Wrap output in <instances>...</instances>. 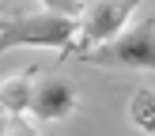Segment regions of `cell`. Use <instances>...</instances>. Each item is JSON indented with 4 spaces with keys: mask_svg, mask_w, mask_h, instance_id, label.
Segmentation results:
<instances>
[{
    "mask_svg": "<svg viewBox=\"0 0 155 136\" xmlns=\"http://www.w3.org/2000/svg\"><path fill=\"white\" fill-rule=\"evenodd\" d=\"M83 64L98 68H129V72H155V19L125 27L114 42L83 53Z\"/></svg>",
    "mask_w": 155,
    "mask_h": 136,
    "instance_id": "2",
    "label": "cell"
},
{
    "mask_svg": "<svg viewBox=\"0 0 155 136\" xmlns=\"http://www.w3.org/2000/svg\"><path fill=\"white\" fill-rule=\"evenodd\" d=\"M129 121L136 132L155 136V87H136L129 98Z\"/></svg>",
    "mask_w": 155,
    "mask_h": 136,
    "instance_id": "6",
    "label": "cell"
},
{
    "mask_svg": "<svg viewBox=\"0 0 155 136\" xmlns=\"http://www.w3.org/2000/svg\"><path fill=\"white\" fill-rule=\"evenodd\" d=\"M76 106H80V95H76V87L64 79V76H42V79L34 83L30 113H34L38 121H45V125L64 121V117L76 113Z\"/></svg>",
    "mask_w": 155,
    "mask_h": 136,
    "instance_id": "4",
    "label": "cell"
},
{
    "mask_svg": "<svg viewBox=\"0 0 155 136\" xmlns=\"http://www.w3.org/2000/svg\"><path fill=\"white\" fill-rule=\"evenodd\" d=\"M42 8H49V11H61V15H76L80 19L83 11H87V4L91 0H38Z\"/></svg>",
    "mask_w": 155,
    "mask_h": 136,
    "instance_id": "7",
    "label": "cell"
},
{
    "mask_svg": "<svg viewBox=\"0 0 155 136\" xmlns=\"http://www.w3.org/2000/svg\"><path fill=\"white\" fill-rule=\"evenodd\" d=\"M140 4H144V0H91L87 11L80 15V34H76L72 53L83 57V53L114 42V38L129 27V19H133V11Z\"/></svg>",
    "mask_w": 155,
    "mask_h": 136,
    "instance_id": "3",
    "label": "cell"
},
{
    "mask_svg": "<svg viewBox=\"0 0 155 136\" xmlns=\"http://www.w3.org/2000/svg\"><path fill=\"white\" fill-rule=\"evenodd\" d=\"M76 34H80V19L76 15H61V11H30V15H15V19L0 23V57L8 49H57V53H72Z\"/></svg>",
    "mask_w": 155,
    "mask_h": 136,
    "instance_id": "1",
    "label": "cell"
},
{
    "mask_svg": "<svg viewBox=\"0 0 155 136\" xmlns=\"http://www.w3.org/2000/svg\"><path fill=\"white\" fill-rule=\"evenodd\" d=\"M34 72H19V76H8L0 79V110L8 117H23L30 113V102H34Z\"/></svg>",
    "mask_w": 155,
    "mask_h": 136,
    "instance_id": "5",
    "label": "cell"
},
{
    "mask_svg": "<svg viewBox=\"0 0 155 136\" xmlns=\"http://www.w3.org/2000/svg\"><path fill=\"white\" fill-rule=\"evenodd\" d=\"M4 136H38V128L27 125L23 117H12V121H8V128H4Z\"/></svg>",
    "mask_w": 155,
    "mask_h": 136,
    "instance_id": "8",
    "label": "cell"
}]
</instances>
